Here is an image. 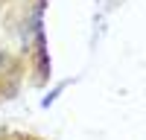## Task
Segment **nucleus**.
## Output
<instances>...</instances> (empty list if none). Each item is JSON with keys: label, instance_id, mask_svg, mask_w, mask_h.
<instances>
[{"label": "nucleus", "instance_id": "f257e3e1", "mask_svg": "<svg viewBox=\"0 0 146 140\" xmlns=\"http://www.w3.org/2000/svg\"><path fill=\"white\" fill-rule=\"evenodd\" d=\"M23 79H27V58L0 44V102L15 99Z\"/></svg>", "mask_w": 146, "mask_h": 140}, {"label": "nucleus", "instance_id": "f03ea898", "mask_svg": "<svg viewBox=\"0 0 146 140\" xmlns=\"http://www.w3.org/2000/svg\"><path fill=\"white\" fill-rule=\"evenodd\" d=\"M0 140H41L29 131H18V128H0Z\"/></svg>", "mask_w": 146, "mask_h": 140}]
</instances>
